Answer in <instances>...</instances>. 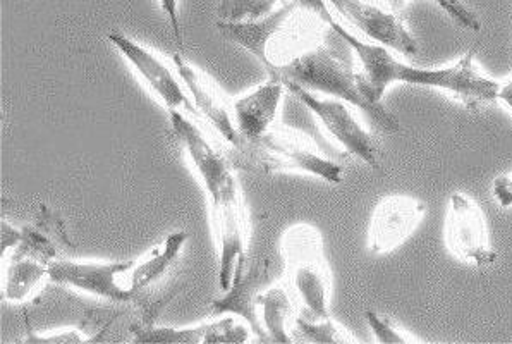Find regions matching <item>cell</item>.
I'll list each match as a JSON object with an SVG mask.
<instances>
[{
    "mask_svg": "<svg viewBox=\"0 0 512 344\" xmlns=\"http://www.w3.org/2000/svg\"><path fill=\"white\" fill-rule=\"evenodd\" d=\"M107 40L169 112L184 111L198 116V111L189 99L186 88H183V81L179 78L176 68L171 69L164 57L121 31H110L107 33Z\"/></svg>",
    "mask_w": 512,
    "mask_h": 344,
    "instance_id": "10",
    "label": "cell"
},
{
    "mask_svg": "<svg viewBox=\"0 0 512 344\" xmlns=\"http://www.w3.org/2000/svg\"><path fill=\"white\" fill-rule=\"evenodd\" d=\"M327 0H286L250 23L217 21V30L274 73L286 62L329 37L332 21Z\"/></svg>",
    "mask_w": 512,
    "mask_h": 344,
    "instance_id": "2",
    "label": "cell"
},
{
    "mask_svg": "<svg viewBox=\"0 0 512 344\" xmlns=\"http://www.w3.org/2000/svg\"><path fill=\"white\" fill-rule=\"evenodd\" d=\"M330 6L361 31L370 42L380 43L401 56L413 57L420 52L415 35L403 18L387 4L373 0H327Z\"/></svg>",
    "mask_w": 512,
    "mask_h": 344,
    "instance_id": "12",
    "label": "cell"
},
{
    "mask_svg": "<svg viewBox=\"0 0 512 344\" xmlns=\"http://www.w3.org/2000/svg\"><path fill=\"white\" fill-rule=\"evenodd\" d=\"M281 260L282 257H263L253 264L244 258L236 269L231 288L212 303V315H236L250 326L256 338L263 341L262 327L256 312V298L284 272V262Z\"/></svg>",
    "mask_w": 512,
    "mask_h": 344,
    "instance_id": "11",
    "label": "cell"
},
{
    "mask_svg": "<svg viewBox=\"0 0 512 344\" xmlns=\"http://www.w3.org/2000/svg\"><path fill=\"white\" fill-rule=\"evenodd\" d=\"M497 100L506 105L507 109L512 112V76L509 80L504 81V83L500 85Z\"/></svg>",
    "mask_w": 512,
    "mask_h": 344,
    "instance_id": "30",
    "label": "cell"
},
{
    "mask_svg": "<svg viewBox=\"0 0 512 344\" xmlns=\"http://www.w3.org/2000/svg\"><path fill=\"white\" fill-rule=\"evenodd\" d=\"M492 195L500 209H512V171L494 179Z\"/></svg>",
    "mask_w": 512,
    "mask_h": 344,
    "instance_id": "28",
    "label": "cell"
},
{
    "mask_svg": "<svg viewBox=\"0 0 512 344\" xmlns=\"http://www.w3.org/2000/svg\"><path fill=\"white\" fill-rule=\"evenodd\" d=\"M18 246H23L47 264L59 260L62 253L73 250L61 215L50 209L49 205H40L35 221L23 228V240Z\"/></svg>",
    "mask_w": 512,
    "mask_h": 344,
    "instance_id": "20",
    "label": "cell"
},
{
    "mask_svg": "<svg viewBox=\"0 0 512 344\" xmlns=\"http://www.w3.org/2000/svg\"><path fill=\"white\" fill-rule=\"evenodd\" d=\"M114 322V317L105 322L104 326L93 329L92 324L83 322L78 326L62 327V329H52L49 332H30L25 339H21L23 343H40V344H80L92 343V341H100L102 334L109 331L110 326Z\"/></svg>",
    "mask_w": 512,
    "mask_h": 344,
    "instance_id": "23",
    "label": "cell"
},
{
    "mask_svg": "<svg viewBox=\"0 0 512 344\" xmlns=\"http://www.w3.org/2000/svg\"><path fill=\"white\" fill-rule=\"evenodd\" d=\"M171 124L177 138L181 140L189 160L193 162L196 174L202 181L207 195L214 193L227 179L234 176L231 160L215 148L214 143L198 128L184 112L172 111Z\"/></svg>",
    "mask_w": 512,
    "mask_h": 344,
    "instance_id": "16",
    "label": "cell"
},
{
    "mask_svg": "<svg viewBox=\"0 0 512 344\" xmlns=\"http://www.w3.org/2000/svg\"><path fill=\"white\" fill-rule=\"evenodd\" d=\"M135 343L214 344L248 343L253 338L250 326L236 315H214L196 326L172 327L138 322L129 327Z\"/></svg>",
    "mask_w": 512,
    "mask_h": 344,
    "instance_id": "15",
    "label": "cell"
},
{
    "mask_svg": "<svg viewBox=\"0 0 512 344\" xmlns=\"http://www.w3.org/2000/svg\"><path fill=\"white\" fill-rule=\"evenodd\" d=\"M191 234L188 231H176V233L167 234L164 240L159 241L157 245L148 248L147 252L141 253L140 257L133 260L131 269H129L128 283L129 288L135 291L140 305L145 314L155 317L152 305L148 303L143 293L159 284L162 279L169 276L172 267L177 264L184 252V246L188 243ZM155 322V320H153Z\"/></svg>",
    "mask_w": 512,
    "mask_h": 344,
    "instance_id": "17",
    "label": "cell"
},
{
    "mask_svg": "<svg viewBox=\"0 0 512 344\" xmlns=\"http://www.w3.org/2000/svg\"><path fill=\"white\" fill-rule=\"evenodd\" d=\"M236 162L250 171L263 174H310L329 185H339L344 179V169L339 162L325 157L306 136L287 126L269 129L260 138L244 142L236 148Z\"/></svg>",
    "mask_w": 512,
    "mask_h": 344,
    "instance_id": "5",
    "label": "cell"
},
{
    "mask_svg": "<svg viewBox=\"0 0 512 344\" xmlns=\"http://www.w3.org/2000/svg\"><path fill=\"white\" fill-rule=\"evenodd\" d=\"M215 240L219 246L217 283L222 291L231 288L238 265L248 253V212L236 174L208 195Z\"/></svg>",
    "mask_w": 512,
    "mask_h": 344,
    "instance_id": "6",
    "label": "cell"
},
{
    "mask_svg": "<svg viewBox=\"0 0 512 344\" xmlns=\"http://www.w3.org/2000/svg\"><path fill=\"white\" fill-rule=\"evenodd\" d=\"M406 2H408V0H384V4L391 7L392 11H396V13L403 11L404 7H406ZM433 2H435L442 11H445L449 18L454 19L458 25L463 26L466 30H482V23H480V19H478V16H476L471 9H468V11H461V9H456L452 4H449L447 0H433Z\"/></svg>",
    "mask_w": 512,
    "mask_h": 344,
    "instance_id": "26",
    "label": "cell"
},
{
    "mask_svg": "<svg viewBox=\"0 0 512 344\" xmlns=\"http://www.w3.org/2000/svg\"><path fill=\"white\" fill-rule=\"evenodd\" d=\"M275 0H220L217 7V21L226 23H250L269 16L275 7Z\"/></svg>",
    "mask_w": 512,
    "mask_h": 344,
    "instance_id": "24",
    "label": "cell"
},
{
    "mask_svg": "<svg viewBox=\"0 0 512 344\" xmlns=\"http://www.w3.org/2000/svg\"><path fill=\"white\" fill-rule=\"evenodd\" d=\"M21 240H23V228H16L11 222L2 219L0 221V246H2V253L7 252V250H14L21 243Z\"/></svg>",
    "mask_w": 512,
    "mask_h": 344,
    "instance_id": "29",
    "label": "cell"
},
{
    "mask_svg": "<svg viewBox=\"0 0 512 344\" xmlns=\"http://www.w3.org/2000/svg\"><path fill=\"white\" fill-rule=\"evenodd\" d=\"M133 260H64L59 258L49 267L50 283L76 289L85 295L97 296L112 303H138L135 291L129 288L128 274Z\"/></svg>",
    "mask_w": 512,
    "mask_h": 344,
    "instance_id": "9",
    "label": "cell"
},
{
    "mask_svg": "<svg viewBox=\"0 0 512 344\" xmlns=\"http://www.w3.org/2000/svg\"><path fill=\"white\" fill-rule=\"evenodd\" d=\"M286 90L284 81L269 76V81L255 86L232 102L234 121L243 143L256 140L274 128Z\"/></svg>",
    "mask_w": 512,
    "mask_h": 344,
    "instance_id": "18",
    "label": "cell"
},
{
    "mask_svg": "<svg viewBox=\"0 0 512 344\" xmlns=\"http://www.w3.org/2000/svg\"><path fill=\"white\" fill-rule=\"evenodd\" d=\"M332 30L348 43L358 61V85L370 104H382L387 88L397 83L403 85L435 88L449 93L452 99L459 100L470 111H478L482 105L497 100L500 83L476 66V49H471L459 61L440 68H416L408 62L397 59L394 50L375 42H365L356 37L353 31L346 30L336 19L330 21Z\"/></svg>",
    "mask_w": 512,
    "mask_h": 344,
    "instance_id": "1",
    "label": "cell"
},
{
    "mask_svg": "<svg viewBox=\"0 0 512 344\" xmlns=\"http://www.w3.org/2000/svg\"><path fill=\"white\" fill-rule=\"evenodd\" d=\"M444 241L454 257L476 269L490 267L499 258L490 241L485 212L478 202L464 195L463 191H454L449 198Z\"/></svg>",
    "mask_w": 512,
    "mask_h": 344,
    "instance_id": "8",
    "label": "cell"
},
{
    "mask_svg": "<svg viewBox=\"0 0 512 344\" xmlns=\"http://www.w3.org/2000/svg\"><path fill=\"white\" fill-rule=\"evenodd\" d=\"M294 326L299 334L310 341L318 344H356L358 339L354 338L353 332L348 327L342 326L339 320L332 315L325 319H305L298 315L294 319Z\"/></svg>",
    "mask_w": 512,
    "mask_h": 344,
    "instance_id": "22",
    "label": "cell"
},
{
    "mask_svg": "<svg viewBox=\"0 0 512 344\" xmlns=\"http://www.w3.org/2000/svg\"><path fill=\"white\" fill-rule=\"evenodd\" d=\"M449 4H452V6L456 7V9H461V11H468L470 7L466 6L464 4L463 0H447Z\"/></svg>",
    "mask_w": 512,
    "mask_h": 344,
    "instance_id": "31",
    "label": "cell"
},
{
    "mask_svg": "<svg viewBox=\"0 0 512 344\" xmlns=\"http://www.w3.org/2000/svg\"><path fill=\"white\" fill-rule=\"evenodd\" d=\"M281 257L289 286L301 305V317H330L332 271L325 257L322 233L311 224H294L282 234Z\"/></svg>",
    "mask_w": 512,
    "mask_h": 344,
    "instance_id": "4",
    "label": "cell"
},
{
    "mask_svg": "<svg viewBox=\"0 0 512 344\" xmlns=\"http://www.w3.org/2000/svg\"><path fill=\"white\" fill-rule=\"evenodd\" d=\"M428 212L427 202L409 195H391L373 209L366 250L373 257L392 253L413 236Z\"/></svg>",
    "mask_w": 512,
    "mask_h": 344,
    "instance_id": "13",
    "label": "cell"
},
{
    "mask_svg": "<svg viewBox=\"0 0 512 344\" xmlns=\"http://www.w3.org/2000/svg\"><path fill=\"white\" fill-rule=\"evenodd\" d=\"M296 296L291 286L286 284H270L256 298L258 322L262 327L263 341L272 343H293L294 338L289 334V322L296 319Z\"/></svg>",
    "mask_w": 512,
    "mask_h": 344,
    "instance_id": "19",
    "label": "cell"
},
{
    "mask_svg": "<svg viewBox=\"0 0 512 344\" xmlns=\"http://www.w3.org/2000/svg\"><path fill=\"white\" fill-rule=\"evenodd\" d=\"M346 49L348 43L339 35L336 40H332L329 35L281 68L275 69L269 76L291 81L311 92L322 93L325 97L344 100L363 112L378 128L389 133L399 131V121L387 107H375L363 97L358 85V68L349 56L353 50L349 49L348 52Z\"/></svg>",
    "mask_w": 512,
    "mask_h": 344,
    "instance_id": "3",
    "label": "cell"
},
{
    "mask_svg": "<svg viewBox=\"0 0 512 344\" xmlns=\"http://www.w3.org/2000/svg\"><path fill=\"white\" fill-rule=\"evenodd\" d=\"M160 9L165 14L167 23L171 26L172 37L176 40L179 50L184 49L183 26H181V14H179V0H159Z\"/></svg>",
    "mask_w": 512,
    "mask_h": 344,
    "instance_id": "27",
    "label": "cell"
},
{
    "mask_svg": "<svg viewBox=\"0 0 512 344\" xmlns=\"http://www.w3.org/2000/svg\"><path fill=\"white\" fill-rule=\"evenodd\" d=\"M172 64L198 114L205 117L231 147H241L243 138L239 135L238 126L234 121V100L227 97L214 78H210L202 69L191 66L181 54H174Z\"/></svg>",
    "mask_w": 512,
    "mask_h": 344,
    "instance_id": "14",
    "label": "cell"
},
{
    "mask_svg": "<svg viewBox=\"0 0 512 344\" xmlns=\"http://www.w3.org/2000/svg\"><path fill=\"white\" fill-rule=\"evenodd\" d=\"M49 267L42 258L16 246L7 262L2 279V295L7 303H25L42 288L43 281L49 279Z\"/></svg>",
    "mask_w": 512,
    "mask_h": 344,
    "instance_id": "21",
    "label": "cell"
},
{
    "mask_svg": "<svg viewBox=\"0 0 512 344\" xmlns=\"http://www.w3.org/2000/svg\"><path fill=\"white\" fill-rule=\"evenodd\" d=\"M287 92L305 105L306 109L317 117L318 123L329 133L332 140H336L344 152L363 160L366 166L378 169L382 162V147L377 136L370 133L354 116L353 105L339 99H325L318 93L306 90L303 86L284 81Z\"/></svg>",
    "mask_w": 512,
    "mask_h": 344,
    "instance_id": "7",
    "label": "cell"
},
{
    "mask_svg": "<svg viewBox=\"0 0 512 344\" xmlns=\"http://www.w3.org/2000/svg\"><path fill=\"white\" fill-rule=\"evenodd\" d=\"M365 320L370 331H372L373 338L377 339L378 343L384 344H415L420 343L421 339L413 336L411 332L394 324L389 317L377 314L373 310H366Z\"/></svg>",
    "mask_w": 512,
    "mask_h": 344,
    "instance_id": "25",
    "label": "cell"
}]
</instances>
